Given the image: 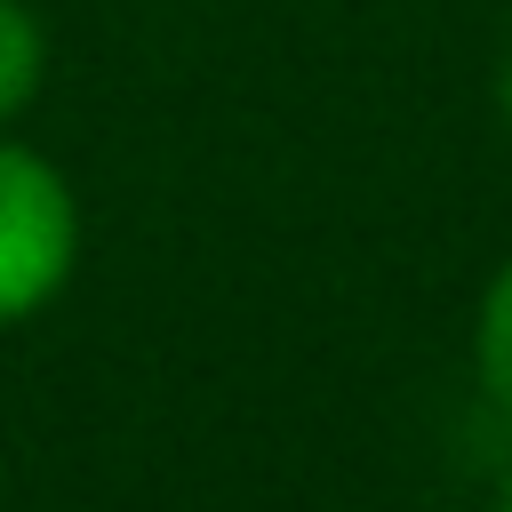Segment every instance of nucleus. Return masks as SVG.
<instances>
[{"mask_svg": "<svg viewBox=\"0 0 512 512\" xmlns=\"http://www.w3.org/2000/svg\"><path fill=\"white\" fill-rule=\"evenodd\" d=\"M80 264V200L56 160L0 136V328L56 304Z\"/></svg>", "mask_w": 512, "mask_h": 512, "instance_id": "obj_1", "label": "nucleus"}, {"mask_svg": "<svg viewBox=\"0 0 512 512\" xmlns=\"http://www.w3.org/2000/svg\"><path fill=\"white\" fill-rule=\"evenodd\" d=\"M40 72H48V32L24 0H0V128L40 96Z\"/></svg>", "mask_w": 512, "mask_h": 512, "instance_id": "obj_2", "label": "nucleus"}, {"mask_svg": "<svg viewBox=\"0 0 512 512\" xmlns=\"http://www.w3.org/2000/svg\"><path fill=\"white\" fill-rule=\"evenodd\" d=\"M472 360H480L488 400L512 416V256L496 264V280H488V296H480V320H472Z\"/></svg>", "mask_w": 512, "mask_h": 512, "instance_id": "obj_3", "label": "nucleus"}, {"mask_svg": "<svg viewBox=\"0 0 512 512\" xmlns=\"http://www.w3.org/2000/svg\"><path fill=\"white\" fill-rule=\"evenodd\" d=\"M496 104H504V128H512V56H504V80H496Z\"/></svg>", "mask_w": 512, "mask_h": 512, "instance_id": "obj_4", "label": "nucleus"}, {"mask_svg": "<svg viewBox=\"0 0 512 512\" xmlns=\"http://www.w3.org/2000/svg\"><path fill=\"white\" fill-rule=\"evenodd\" d=\"M504 512H512V480H504Z\"/></svg>", "mask_w": 512, "mask_h": 512, "instance_id": "obj_5", "label": "nucleus"}]
</instances>
